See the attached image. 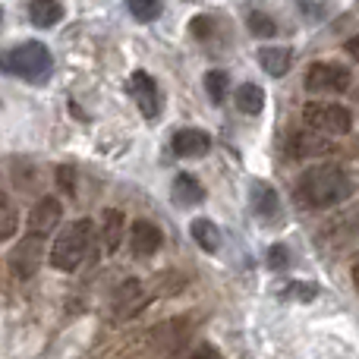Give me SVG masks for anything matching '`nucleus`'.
<instances>
[{"mask_svg":"<svg viewBox=\"0 0 359 359\" xmlns=\"http://www.w3.org/2000/svg\"><path fill=\"white\" fill-rule=\"evenodd\" d=\"M299 196L312 208H334L350 196V177L337 164H316L299 177Z\"/></svg>","mask_w":359,"mask_h":359,"instance_id":"1","label":"nucleus"},{"mask_svg":"<svg viewBox=\"0 0 359 359\" xmlns=\"http://www.w3.org/2000/svg\"><path fill=\"white\" fill-rule=\"evenodd\" d=\"M95 240V227L88 217H79V221L67 224V227L60 230V236L54 240V246H50V265L57 268V271H76V268L86 262V252L88 246H92Z\"/></svg>","mask_w":359,"mask_h":359,"instance_id":"2","label":"nucleus"},{"mask_svg":"<svg viewBox=\"0 0 359 359\" xmlns=\"http://www.w3.org/2000/svg\"><path fill=\"white\" fill-rule=\"evenodd\" d=\"M54 67V57L41 41H25L0 54V69L25 82H41Z\"/></svg>","mask_w":359,"mask_h":359,"instance_id":"3","label":"nucleus"},{"mask_svg":"<svg viewBox=\"0 0 359 359\" xmlns=\"http://www.w3.org/2000/svg\"><path fill=\"white\" fill-rule=\"evenodd\" d=\"M303 120L306 126L318 133H328V136H344L353 126V114L344 104H331V101H309L303 107Z\"/></svg>","mask_w":359,"mask_h":359,"instance_id":"4","label":"nucleus"},{"mask_svg":"<svg viewBox=\"0 0 359 359\" xmlns=\"http://www.w3.org/2000/svg\"><path fill=\"white\" fill-rule=\"evenodd\" d=\"M306 88L309 92H347L350 69L341 63H312L306 69Z\"/></svg>","mask_w":359,"mask_h":359,"instance_id":"5","label":"nucleus"},{"mask_svg":"<svg viewBox=\"0 0 359 359\" xmlns=\"http://www.w3.org/2000/svg\"><path fill=\"white\" fill-rule=\"evenodd\" d=\"M41 259H44V236L29 233L16 243V249H13L10 268L16 271V278H32V274L38 271V265H41Z\"/></svg>","mask_w":359,"mask_h":359,"instance_id":"6","label":"nucleus"},{"mask_svg":"<svg viewBox=\"0 0 359 359\" xmlns=\"http://www.w3.org/2000/svg\"><path fill=\"white\" fill-rule=\"evenodd\" d=\"M287 151H290V158H299V161H306V158H325L334 151V142L328 139V133H318V130H303V133H293L290 142H287Z\"/></svg>","mask_w":359,"mask_h":359,"instance_id":"7","label":"nucleus"},{"mask_svg":"<svg viewBox=\"0 0 359 359\" xmlns=\"http://www.w3.org/2000/svg\"><path fill=\"white\" fill-rule=\"evenodd\" d=\"M149 303V293H145V284L136 278L123 280V284L117 287V293H114V318H120V322H126V318H133L136 312H142V306Z\"/></svg>","mask_w":359,"mask_h":359,"instance_id":"8","label":"nucleus"},{"mask_svg":"<svg viewBox=\"0 0 359 359\" xmlns=\"http://www.w3.org/2000/svg\"><path fill=\"white\" fill-rule=\"evenodd\" d=\"M60 217H63V208L54 196H44L35 202L29 215V233H38V236H50L57 227H60Z\"/></svg>","mask_w":359,"mask_h":359,"instance_id":"9","label":"nucleus"},{"mask_svg":"<svg viewBox=\"0 0 359 359\" xmlns=\"http://www.w3.org/2000/svg\"><path fill=\"white\" fill-rule=\"evenodd\" d=\"M130 92H133V98H136L139 111H142L149 120H155V117H158V111H161V95H158L155 79H151V76L145 73V69H136V73H133V79H130Z\"/></svg>","mask_w":359,"mask_h":359,"instance_id":"10","label":"nucleus"},{"mask_svg":"<svg viewBox=\"0 0 359 359\" xmlns=\"http://www.w3.org/2000/svg\"><path fill=\"white\" fill-rule=\"evenodd\" d=\"M130 240H133V252L142 255V259H149V255H155L158 249H161L164 243V233L158 224L151 221H136L130 230Z\"/></svg>","mask_w":359,"mask_h":359,"instance_id":"11","label":"nucleus"},{"mask_svg":"<svg viewBox=\"0 0 359 359\" xmlns=\"http://www.w3.org/2000/svg\"><path fill=\"white\" fill-rule=\"evenodd\" d=\"M170 145L180 158H205L211 151V136L205 130H177Z\"/></svg>","mask_w":359,"mask_h":359,"instance_id":"12","label":"nucleus"},{"mask_svg":"<svg viewBox=\"0 0 359 359\" xmlns=\"http://www.w3.org/2000/svg\"><path fill=\"white\" fill-rule=\"evenodd\" d=\"M123 227H126V215H123V211H117V208L104 211V224H101V230H98V240H101V246H104L107 255H114L120 249Z\"/></svg>","mask_w":359,"mask_h":359,"instance_id":"13","label":"nucleus"},{"mask_svg":"<svg viewBox=\"0 0 359 359\" xmlns=\"http://www.w3.org/2000/svg\"><path fill=\"white\" fill-rule=\"evenodd\" d=\"M170 192H174V202L180 205V208H192V205H198L205 198V189L198 186V180L192 174H177Z\"/></svg>","mask_w":359,"mask_h":359,"instance_id":"14","label":"nucleus"},{"mask_svg":"<svg viewBox=\"0 0 359 359\" xmlns=\"http://www.w3.org/2000/svg\"><path fill=\"white\" fill-rule=\"evenodd\" d=\"M259 63L268 76H287L293 67V50L290 48H262Z\"/></svg>","mask_w":359,"mask_h":359,"instance_id":"15","label":"nucleus"},{"mask_svg":"<svg viewBox=\"0 0 359 359\" xmlns=\"http://www.w3.org/2000/svg\"><path fill=\"white\" fill-rule=\"evenodd\" d=\"M29 19L35 29H50L63 19V6L57 0H32L29 4Z\"/></svg>","mask_w":359,"mask_h":359,"instance_id":"16","label":"nucleus"},{"mask_svg":"<svg viewBox=\"0 0 359 359\" xmlns=\"http://www.w3.org/2000/svg\"><path fill=\"white\" fill-rule=\"evenodd\" d=\"M236 107H240L246 117H259L265 111V88L255 86V82H243L236 88Z\"/></svg>","mask_w":359,"mask_h":359,"instance_id":"17","label":"nucleus"},{"mask_svg":"<svg viewBox=\"0 0 359 359\" xmlns=\"http://www.w3.org/2000/svg\"><path fill=\"white\" fill-rule=\"evenodd\" d=\"M189 236L205 252H217V249H221V230H217V224L208 221V217H196V221L189 224Z\"/></svg>","mask_w":359,"mask_h":359,"instance_id":"18","label":"nucleus"},{"mask_svg":"<svg viewBox=\"0 0 359 359\" xmlns=\"http://www.w3.org/2000/svg\"><path fill=\"white\" fill-rule=\"evenodd\" d=\"M252 211L262 217V221H268V217H274L280 211V202H278V192L271 189V186L265 183H255L252 186Z\"/></svg>","mask_w":359,"mask_h":359,"instance_id":"19","label":"nucleus"},{"mask_svg":"<svg viewBox=\"0 0 359 359\" xmlns=\"http://www.w3.org/2000/svg\"><path fill=\"white\" fill-rule=\"evenodd\" d=\"M16 230H19V215H16V208H13V202L6 198L4 186H0V243L16 236Z\"/></svg>","mask_w":359,"mask_h":359,"instance_id":"20","label":"nucleus"},{"mask_svg":"<svg viewBox=\"0 0 359 359\" xmlns=\"http://www.w3.org/2000/svg\"><path fill=\"white\" fill-rule=\"evenodd\" d=\"M227 86H230V76L224 73V69H208V73H205V92H208V98L215 101V104H221V101L227 98Z\"/></svg>","mask_w":359,"mask_h":359,"instance_id":"21","label":"nucleus"},{"mask_svg":"<svg viewBox=\"0 0 359 359\" xmlns=\"http://www.w3.org/2000/svg\"><path fill=\"white\" fill-rule=\"evenodd\" d=\"M126 10H130L133 19H139V22H155V19L161 16L164 4L161 0H126Z\"/></svg>","mask_w":359,"mask_h":359,"instance_id":"22","label":"nucleus"},{"mask_svg":"<svg viewBox=\"0 0 359 359\" xmlns=\"http://www.w3.org/2000/svg\"><path fill=\"white\" fill-rule=\"evenodd\" d=\"M246 25H249V32H252L255 38H274L278 35V22H274L268 13H262V10H252L246 16Z\"/></svg>","mask_w":359,"mask_h":359,"instance_id":"23","label":"nucleus"},{"mask_svg":"<svg viewBox=\"0 0 359 359\" xmlns=\"http://www.w3.org/2000/svg\"><path fill=\"white\" fill-rule=\"evenodd\" d=\"M189 35L198 38V41H208L211 35H217V22L211 16H196L189 22Z\"/></svg>","mask_w":359,"mask_h":359,"instance_id":"24","label":"nucleus"},{"mask_svg":"<svg viewBox=\"0 0 359 359\" xmlns=\"http://www.w3.org/2000/svg\"><path fill=\"white\" fill-rule=\"evenodd\" d=\"M268 265H271V268H284L287 265V249L284 246H271V249H268Z\"/></svg>","mask_w":359,"mask_h":359,"instance_id":"25","label":"nucleus"},{"mask_svg":"<svg viewBox=\"0 0 359 359\" xmlns=\"http://www.w3.org/2000/svg\"><path fill=\"white\" fill-rule=\"evenodd\" d=\"M57 180H60L63 192H73V168H60L57 170Z\"/></svg>","mask_w":359,"mask_h":359,"instance_id":"26","label":"nucleus"},{"mask_svg":"<svg viewBox=\"0 0 359 359\" xmlns=\"http://www.w3.org/2000/svg\"><path fill=\"white\" fill-rule=\"evenodd\" d=\"M344 48H347V54L353 57V60H359V35H353V38H350V41L344 44Z\"/></svg>","mask_w":359,"mask_h":359,"instance_id":"27","label":"nucleus"},{"mask_svg":"<svg viewBox=\"0 0 359 359\" xmlns=\"http://www.w3.org/2000/svg\"><path fill=\"white\" fill-rule=\"evenodd\" d=\"M192 356H217V350H211V347H198V350H189Z\"/></svg>","mask_w":359,"mask_h":359,"instance_id":"28","label":"nucleus"},{"mask_svg":"<svg viewBox=\"0 0 359 359\" xmlns=\"http://www.w3.org/2000/svg\"><path fill=\"white\" fill-rule=\"evenodd\" d=\"M353 284H356V290H359V259L353 262Z\"/></svg>","mask_w":359,"mask_h":359,"instance_id":"29","label":"nucleus"},{"mask_svg":"<svg viewBox=\"0 0 359 359\" xmlns=\"http://www.w3.org/2000/svg\"><path fill=\"white\" fill-rule=\"evenodd\" d=\"M356 98H359V92H356Z\"/></svg>","mask_w":359,"mask_h":359,"instance_id":"30","label":"nucleus"}]
</instances>
